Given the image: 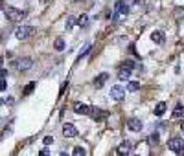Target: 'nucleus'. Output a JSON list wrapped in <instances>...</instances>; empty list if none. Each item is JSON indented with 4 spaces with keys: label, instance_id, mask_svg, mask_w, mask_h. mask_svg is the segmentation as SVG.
Instances as JSON below:
<instances>
[{
    "label": "nucleus",
    "instance_id": "nucleus-14",
    "mask_svg": "<svg viewBox=\"0 0 184 156\" xmlns=\"http://www.w3.org/2000/svg\"><path fill=\"white\" fill-rule=\"evenodd\" d=\"M151 40H153L155 44H162L164 42V33L162 31H158V30H155V31L151 33Z\"/></svg>",
    "mask_w": 184,
    "mask_h": 156
},
{
    "label": "nucleus",
    "instance_id": "nucleus-11",
    "mask_svg": "<svg viewBox=\"0 0 184 156\" xmlns=\"http://www.w3.org/2000/svg\"><path fill=\"white\" fill-rule=\"evenodd\" d=\"M107 79H109V74H107V72H103V74H100L98 77L94 79V86H96V88H101L103 85L107 83Z\"/></svg>",
    "mask_w": 184,
    "mask_h": 156
},
{
    "label": "nucleus",
    "instance_id": "nucleus-10",
    "mask_svg": "<svg viewBox=\"0 0 184 156\" xmlns=\"http://www.w3.org/2000/svg\"><path fill=\"white\" fill-rule=\"evenodd\" d=\"M131 151H133V143H131L129 140L122 141V143L118 145V149H116V153H118V154H129Z\"/></svg>",
    "mask_w": 184,
    "mask_h": 156
},
{
    "label": "nucleus",
    "instance_id": "nucleus-12",
    "mask_svg": "<svg viewBox=\"0 0 184 156\" xmlns=\"http://www.w3.org/2000/svg\"><path fill=\"white\" fill-rule=\"evenodd\" d=\"M17 66H19V70H22V72L30 70V68H31V59H30V57H24V59H21V61L17 62Z\"/></svg>",
    "mask_w": 184,
    "mask_h": 156
},
{
    "label": "nucleus",
    "instance_id": "nucleus-22",
    "mask_svg": "<svg viewBox=\"0 0 184 156\" xmlns=\"http://www.w3.org/2000/svg\"><path fill=\"white\" fill-rule=\"evenodd\" d=\"M90 48H92V46H90V44H85V46H83V50H81V52H79V59L87 57V53H88V52H90Z\"/></svg>",
    "mask_w": 184,
    "mask_h": 156
},
{
    "label": "nucleus",
    "instance_id": "nucleus-18",
    "mask_svg": "<svg viewBox=\"0 0 184 156\" xmlns=\"http://www.w3.org/2000/svg\"><path fill=\"white\" fill-rule=\"evenodd\" d=\"M88 22H90L88 15H85V13H83L81 17L78 19V26H79V28H87V26H88Z\"/></svg>",
    "mask_w": 184,
    "mask_h": 156
},
{
    "label": "nucleus",
    "instance_id": "nucleus-29",
    "mask_svg": "<svg viewBox=\"0 0 184 156\" xmlns=\"http://www.w3.org/2000/svg\"><path fill=\"white\" fill-rule=\"evenodd\" d=\"M181 131H182V132H184V121H182V123H181Z\"/></svg>",
    "mask_w": 184,
    "mask_h": 156
},
{
    "label": "nucleus",
    "instance_id": "nucleus-25",
    "mask_svg": "<svg viewBox=\"0 0 184 156\" xmlns=\"http://www.w3.org/2000/svg\"><path fill=\"white\" fill-rule=\"evenodd\" d=\"M74 22H76L74 17H68V19H66V30H72V28H74Z\"/></svg>",
    "mask_w": 184,
    "mask_h": 156
},
{
    "label": "nucleus",
    "instance_id": "nucleus-27",
    "mask_svg": "<svg viewBox=\"0 0 184 156\" xmlns=\"http://www.w3.org/2000/svg\"><path fill=\"white\" fill-rule=\"evenodd\" d=\"M4 105H13V98H4Z\"/></svg>",
    "mask_w": 184,
    "mask_h": 156
},
{
    "label": "nucleus",
    "instance_id": "nucleus-28",
    "mask_svg": "<svg viewBox=\"0 0 184 156\" xmlns=\"http://www.w3.org/2000/svg\"><path fill=\"white\" fill-rule=\"evenodd\" d=\"M39 154H41V156H48V154H50V151H48V149H42Z\"/></svg>",
    "mask_w": 184,
    "mask_h": 156
},
{
    "label": "nucleus",
    "instance_id": "nucleus-13",
    "mask_svg": "<svg viewBox=\"0 0 184 156\" xmlns=\"http://www.w3.org/2000/svg\"><path fill=\"white\" fill-rule=\"evenodd\" d=\"M88 110H90V107H87V105H83V103H74V112L76 114H88Z\"/></svg>",
    "mask_w": 184,
    "mask_h": 156
},
{
    "label": "nucleus",
    "instance_id": "nucleus-4",
    "mask_svg": "<svg viewBox=\"0 0 184 156\" xmlns=\"http://www.w3.org/2000/svg\"><path fill=\"white\" fill-rule=\"evenodd\" d=\"M35 33V28L33 26H19L17 31H15V37L19 40H26L28 37H31Z\"/></svg>",
    "mask_w": 184,
    "mask_h": 156
},
{
    "label": "nucleus",
    "instance_id": "nucleus-17",
    "mask_svg": "<svg viewBox=\"0 0 184 156\" xmlns=\"http://www.w3.org/2000/svg\"><path fill=\"white\" fill-rule=\"evenodd\" d=\"M158 141H160L158 132H151V134H149V138H147V143H149V145H157Z\"/></svg>",
    "mask_w": 184,
    "mask_h": 156
},
{
    "label": "nucleus",
    "instance_id": "nucleus-9",
    "mask_svg": "<svg viewBox=\"0 0 184 156\" xmlns=\"http://www.w3.org/2000/svg\"><path fill=\"white\" fill-rule=\"evenodd\" d=\"M129 4L125 2V0H118V2H114V11H118L120 15H127L129 13Z\"/></svg>",
    "mask_w": 184,
    "mask_h": 156
},
{
    "label": "nucleus",
    "instance_id": "nucleus-24",
    "mask_svg": "<svg viewBox=\"0 0 184 156\" xmlns=\"http://www.w3.org/2000/svg\"><path fill=\"white\" fill-rule=\"evenodd\" d=\"M72 153H74V156H85V149L83 147H76Z\"/></svg>",
    "mask_w": 184,
    "mask_h": 156
},
{
    "label": "nucleus",
    "instance_id": "nucleus-8",
    "mask_svg": "<svg viewBox=\"0 0 184 156\" xmlns=\"http://www.w3.org/2000/svg\"><path fill=\"white\" fill-rule=\"evenodd\" d=\"M63 136L64 138H76L78 136V129H76V125L66 123V125L63 127Z\"/></svg>",
    "mask_w": 184,
    "mask_h": 156
},
{
    "label": "nucleus",
    "instance_id": "nucleus-19",
    "mask_svg": "<svg viewBox=\"0 0 184 156\" xmlns=\"http://www.w3.org/2000/svg\"><path fill=\"white\" fill-rule=\"evenodd\" d=\"M127 90H129V92H136V90H140V83H138V81H131V83L127 85Z\"/></svg>",
    "mask_w": 184,
    "mask_h": 156
},
{
    "label": "nucleus",
    "instance_id": "nucleus-7",
    "mask_svg": "<svg viewBox=\"0 0 184 156\" xmlns=\"http://www.w3.org/2000/svg\"><path fill=\"white\" fill-rule=\"evenodd\" d=\"M88 116L92 117V119H96V121H101L107 117V112L101 110V108H96V107H90V110H88Z\"/></svg>",
    "mask_w": 184,
    "mask_h": 156
},
{
    "label": "nucleus",
    "instance_id": "nucleus-16",
    "mask_svg": "<svg viewBox=\"0 0 184 156\" xmlns=\"http://www.w3.org/2000/svg\"><path fill=\"white\" fill-rule=\"evenodd\" d=\"M164 112H166V103H164V101H160V103H158V105L155 107V116L160 117Z\"/></svg>",
    "mask_w": 184,
    "mask_h": 156
},
{
    "label": "nucleus",
    "instance_id": "nucleus-26",
    "mask_svg": "<svg viewBox=\"0 0 184 156\" xmlns=\"http://www.w3.org/2000/svg\"><path fill=\"white\" fill-rule=\"evenodd\" d=\"M42 143H44V145H52V143H54V138H52V136H46L44 140H42Z\"/></svg>",
    "mask_w": 184,
    "mask_h": 156
},
{
    "label": "nucleus",
    "instance_id": "nucleus-3",
    "mask_svg": "<svg viewBox=\"0 0 184 156\" xmlns=\"http://www.w3.org/2000/svg\"><path fill=\"white\" fill-rule=\"evenodd\" d=\"M167 147H169V151H173L177 154H184V140L182 138H169Z\"/></svg>",
    "mask_w": 184,
    "mask_h": 156
},
{
    "label": "nucleus",
    "instance_id": "nucleus-2",
    "mask_svg": "<svg viewBox=\"0 0 184 156\" xmlns=\"http://www.w3.org/2000/svg\"><path fill=\"white\" fill-rule=\"evenodd\" d=\"M133 68H134V62H133V61H125L122 66L118 68V77L122 79V81H127V79L131 77Z\"/></svg>",
    "mask_w": 184,
    "mask_h": 156
},
{
    "label": "nucleus",
    "instance_id": "nucleus-1",
    "mask_svg": "<svg viewBox=\"0 0 184 156\" xmlns=\"http://www.w3.org/2000/svg\"><path fill=\"white\" fill-rule=\"evenodd\" d=\"M4 15H6V19L11 20V22H19V20L24 19V11L21 9H17V7H11V6H7V7H4Z\"/></svg>",
    "mask_w": 184,
    "mask_h": 156
},
{
    "label": "nucleus",
    "instance_id": "nucleus-31",
    "mask_svg": "<svg viewBox=\"0 0 184 156\" xmlns=\"http://www.w3.org/2000/svg\"><path fill=\"white\" fill-rule=\"evenodd\" d=\"M182 48H184V44H182Z\"/></svg>",
    "mask_w": 184,
    "mask_h": 156
},
{
    "label": "nucleus",
    "instance_id": "nucleus-20",
    "mask_svg": "<svg viewBox=\"0 0 184 156\" xmlns=\"http://www.w3.org/2000/svg\"><path fill=\"white\" fill-rule=\"evenodd\" d=\"M182 114H184L182 105H177V107H175V110H173V117H182Z\"/></svg>",
    "mask_w": 184,
    "mask_h": 156
},
{
    "label": "nucleus",
    "instance_id": "nucleus-15",
    "mask_svg": "<svg viewBox=\"0 0 184 156\" xmlns=\"http://www.w3.org/2000/svg\"><path fill=\"white\" fill-rule=\"evenodd\" d=\"M6 74H7V70L6 68H2V72H0V88H2V92L7 88V81H6Z\"/></svg>",
    "mask_w": 184,
    "mask_h": 156
},
{
    "label": "nucleus",
    "instance_id": "nucleus-6",
    "mask_svg": "<svg viewBox=\"0 0 184 156\" xmlns=\"http://www.w3.org/2000/svg\"><path fill=\"white\" fill-rule=\"evenodd\" d=\"M142 121H140V119H138V117H129V119H127V129H129V131H133V132H140V131H142Z\"/></svg>",
    "mask_w": 184,
    "mask_h": 156
},
{
    "label": "nucleus",
    "instance_id": "nucleus-23",
    "mask_svg": "<svg viewBox=\"0 0 184 156\" xmlns=\"http://www.w3.org/2000/svg\"><path fill=\"white\" fill-rule=\"evenodd\" d=\"M54 46H55V50H57V52H63V50H64V40H63V39H57Z\"/></svg>",
    "mask_w": 184,
    "mask_h": 156
},
{
    "label": "nucleus",
    "instance_id": "nucleus-5",
    "mask_svg": "<svg viewBox=\"0 0 184 156\" xmlns=\"http://www.w3.org/2000/svg\"><path fill=\"white\" fill-rule=\"evenodd\" d=\"M109 96H111V99H114V101H122V99H125V88H123L122 85H114L111 88Z\"/></svg>",
    "mask_w": 184,
    "mask_h": 156
},
{
    "label": "nucleus",
    "instance_id": "nucleus-30",
    "mask_svg": "<svg viewBox=\"0 0 184 156\" xmlns=\"http://www.w3.org/2000/svg\"><path fill=\"white\" fill-rule=\"evenodd\" d=\"M74 2H79V0H74Z\"/></svg>",
    "mask_w": 184,
    "mask_h": 156
},
{
    "label": "nucleus",
    "instance_id": "nucleus-21",
    "mask_svg": "<svg viewBox=\"0 0 184 156\" xmlns=\"http://www.w3.org/2000/svg\"><path fill=\"white\" fill-rule=\"evenodd\" d=\"M33 90H35V83L31 81V83H28V86L24 88V96H30V94H31Z\"/></svg>",
    "mask_w": 184,
    "mask_h": 156
}]
</instances>
